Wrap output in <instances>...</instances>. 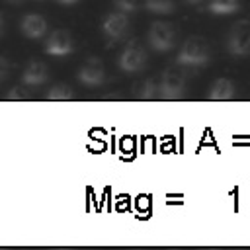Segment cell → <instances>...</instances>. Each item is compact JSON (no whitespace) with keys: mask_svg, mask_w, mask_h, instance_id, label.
<instances>
[{"mask_svg":"<svg viewBox=\"0 0 250 250\" xmlns=\"http://www.w3.org/2000/svg\"><path fill=\"white\" fill-rule=\"evenodd\" d=\"M211 61V51H209V45L203 37L199 35H191L188 37L178 55H176V62L184 68H201L205 66L207 62Z\"/></svg>","mask_w":250,"mask_h":250,"instance_id":"cell-1","label":"cell"},{"mask_svg":"<svg viewBox=\"0 0 250 250\" xmlns=\"http://www.w3.org/2000/svg\"><path fill=\"white\" fill-rule=\"evenodd\" d=\"M158 86H160V98L164 100H176L186 92L188 86V72L184 66H180L176 62V66H168L160 78H158Z\"/></svg>","mask_w":250,"mask_h":250,"instance_id":"cell-2","label":"cell"},{"mask_svg":"<svg viewBox=\"0 0 250 250\" xmlns=\"http://www.w3.org/2000/svg\"><path fill=\"white\" fill-rule=\"evenodd\" d=\"M146 41H148V47L156 53H168L174 49V43H176V29L172 23L168 21H162V20H156L150 23L148 27V33H146Z\"/></svg>","mask_w":250,"mask_h":250,"instance_id":"cell-3","label":"cell"},{"mask_svg":"<svg viewBox=\"0 0 250 250\" xmlns=\"http://www.w3.org/2000/svg\"><path fill=\"white\" fill-rule=\"evenodd\" d=\"M146 61H148V55H146L145 47L139 41L131 39L121 49L119 59H117V66L127 74H137L146 66Z\"/></svg>","mask_w":250,"mask_h":250,"instance_id":"cell-4","label":"cell"},{"mask_svg":"<svg viewBox=\"0 0 250 250\" xmlns=\"http://www.w3.org/2000/svg\"><path fill=\"white\" fill-rule=\"evenodd\" d=\"M227 51L232 57L250 55V21L240 20L230 27L227 37Z\"/></svg>","mask_w":250,"mask_h":250,"instance_id":"cell-5","label":"cell"},{"mask_svg":"<svg viewBox=\"0 0 250 250\" xmlns=\"http://www.w3.org/2000/svg\"><path fill=\"white\" fill-rule=\"evenodd\" d=\"M131 27V20L127 16V12H109L104 20H102V33L109 43H117L121 41Z\"/></svg>","mask_w":250,"mask_h":250,"instance_id":"cell-6","label":"cell"},{"mask_svg":"<svg viewBox=\"0 0 250 250\" xmlns=\"http://www.w3.org/2000/svg\"><path fill=\"white\" fill-rule=\"evenodd\" d=\"M43 49L51 57H66L74 51V39L66 29H55L47 35Z\"/></svg>","mask_w":250,"mask_h":250,"instance_id":"cell-7","label":"cell"},{"mask_svg":"<svg viewBox=\"0 0 250 250\" xmlns=\"http://www.w3.org/2000/svg\"><path fill=\"white\" fill-rule=\"evenodd\" d=\"M76 78H78V82L84 84V86H90V88L100 86V84H104V80H105V66H104V62H102L98 57H90V59H86V61L82 62V66L78 68Z\"/></svg>","mask_w":250,"mask_h":250,"instance_id":"cell-8","label":"cell"},{"mask_svg":"<svg viewBox=\"0 0 250 250\" xmlns=\"http://www.w3.org/2000/svg\"><path fill=\"white\" fill-rule=\"evenodd\" d=\"M20 29H21V33H23L27 39L37 41V39H43V37L47 35L49 23H47V20H45L41 14L31 12V14H25V16H23V20L20 21Z\"/></svg>","mask_w":250,"mask_h":250,"instance_id":"cell-9","label":"cell"},{"mask_svg":"<svg viewBox=\"0 0 250 250\" xmlns=\"http://www.w3.org/2000/svg\"><path fill=\"white\" fill-rule=\"evenodd\" d=\"M47 80H49V68H47V64L43 61H37V59L29 61L27 66L23 68V72H21V82L25 86H29V88L41 86Z\"/></svg>","mask_w":250,"mask_h":250,"instance_id":"cell-10","label":"cell"},{"mask_svg":"<svg viewBox=\"0 0 250 250\" xmlns=\"http://www.w3.org/2000/svg\"><path fill=\"white\" fill-rule=\"evenodd\" d=\"M234 96H236V86L230 78H225V76L217 78L207 92V98L213 102H227V100H232Z\"/></svg>","mask_w":250,"mask_h":250,"instance_id":"cell-11","label":"cell"},{"mask_svg":"<svg viewBox=\"0 0 250 250\" xmlns=\"http://www.w3.org/2000/svg\"><path fill=\"white\" fill-rule=\"evenodd\" d=\"M240 10V0H209L207 12L213 16H230Z\"/></svg>","mask_w":250,"mask_h":250,"instance_id":"cell-12","label":"cell"},{"mask_svg":"<svg viewBox=\"0 0 250 250\" xmlns=\"http://www.w3.org/2000/svg\"><path fill=\"white\" fill-rule=\"evenodd\" d=\"M135 94H137V98H141V100H156V98H160L158 80H156V78L145 80V82L135 90Z\"/></svg>","mask_w":250,"mask_h":250,"instance_id":"cell-13","label":"cell"},{"mask_svg":"<svg viewBox=\"0 0 250 250\" xmlns=\"http://www.w3.org/2000/svg\"><path fill=\"white\" fill-rule=\"evenodd\" d=\"M45 98L51 102H68V100H74V90L66 84H55L53 88L47 90Z\"/></svg>","mask_w":250,"mask_h":250,"instance_id":"cell-14","label":"cell"},{"mask_svg":"<svg viewBox=\"0 0 250 250\" xmlns=\"http://www.w3.org/2000/svg\"><path fill=\"white\" fill-rule=\"evenodd\" d=\"M176 8L174 0H145V10L156 16H166L172 14Z\"/></svg>","mask_w":250,"mask_h":250,"instance_id":"cell-15","label":"cell"},{"mask_svg":"<svg viewBox=\"0 0 250 250\" xmlns=\"http://www.w3.org/2000/svg\"><path fill=\"white\" fill-rule=\"evenodd\" d=\"M29 98H31V90L23 82H21V86H14L6 94V100H12V102H23V100H29Z\"/></svg>","mask_w":250,"mask_h":250,"instance_id":"cell-16","label":"cell"},{"mask_svg":"<svg viewBox=\"0 0 250 250\" xmlns=\"http://www.w3.org/2000/svg\"><path fill=\"white\" fill-rule=\"evenodd\" d=\"M111 2L115 4L117 10L127 12V14H131V12H135L139 8V0H111Z\"/></svg>","mask_w":250,"mask_h":250,"instance_id":"cell-17","label":"cell"},{"mask_svg":"<svg viewBox=\"0 0 250 250\" xmlns=\"http://www.w3.org/2000/svg\"><path fill=\"white\" fill-rule=\"evenodd\" d=\"M8 72H10V61L0 55V82L8 76Z\"/></svg>","mask_w":250,"mask_h":250,"instance_id":"cell-18","label":"cell"},{"mask_svg":"<svg viewBox=\"0 0 250 250\" xmlns=\"http://www.w3.org/2000/svg\"><path fill=\"white\" fill-rule=\"evenodd\" d=\"M80 0H57V4H61V6H74V4H78Z\"/></svg>","mask_w":250,"mask_h":250,"instance_id":"cell-19","label":"cell"},{"mask_svg":"<svg viewBox=\"0 0 250 250\" xmlns=\"http://www.w3.org/2000/svg\"><path fill=\"white\" fill-rule=\"evenodd\" d=\"M4 25H6V21H4V16H2V12H0V35L4 33Z\"/></svg>","mask_w":250,"mask_h":250,"instance_id":"cell-20","label":"cell"},{"mask_svg":"<svg viewBox=\"0 0 250 250\" xmlns=\"http://www.w3.org/2000/svg\"><path fill=\"white\" fill-rule=\"evenodd\" d=\"M184 2H186V4H189V6H197L201 0H184Z\"/></svg>","mask_w":250,"mask_h":250,"instance_id":"cell-21","label":"cell"},{"mask_svg":"<svg viewBox=\"0 0 250 250\" xmlns=\"http://www.w3.org/2000/svg\"><path fill=\"white\" fill-rule=\"evenodd\" d=\"M4 2H8V4H16V6H18V4H21L23 0H4Z\"/></svg>","mask_w":250,"mask_h":250,"instance_id":"cell-22","label":"cell"},{"mask_svg":"<svg viewBox=\"0 0 250 250\" xmlns=\"http://www.w3.org/2000/svg\"><path fill=\"white\" fill-rule=\"evenodd\" d=\"M35 2H43V0H35Z\"/></svg>","mask_w":250,"mask_h":250,"instance_id":"cell-23","label":"cell"}]
</instances>
